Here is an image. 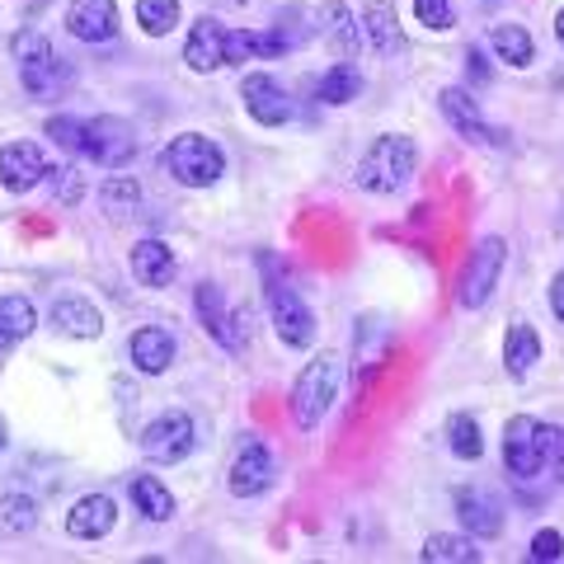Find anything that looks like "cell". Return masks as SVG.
Instances as JSON below:
<instances>
[{"label":"cell","instance_id":"25","mask_svg":"<svg viewBox=\"0 0 564 564\" xmlns=\"http://www.w3.org/2000/svg\"><path fill=\"white\" fill-rule=\"evenodd\" d=\"M288 43L278 39V29L254 33V29H226V66L236 62H259V57H282Z\"/></svg>","mask_w":564,"mask_h":564},{"label":"cell","instance_id":"40","mask_svg":"<svg viewBox=\"0 0 564 564\" xmlns=\"http://www.w3.org/2000/svg\"><path fill=\"white\" fill-rule=\"evenodd\" d=\"M551 466H555V480L564 485V433L555 437V452H551Z\"/></svg>","mask_w":564,"mask_h":564},{"label":"cell","instance_id":"32","mask_svg":"<svg viewBox=\"0 0 564 564\" xmlns=\"http://www.w3.org/2000/svg\"><path fill=\"white\" fill-rule=\"evenodd\" d=\"M447 447H452V456H462V462H480L485 456L480 423H475L470 414H452L447 419Z\"/></svg>","mask_w":564,"mask_h":564},{"label":"cell","instance_id":"4","mask_svg":"<svg viewBox=\"0 0 564 564\" xmlns=\"http://www.w3.org/2000/svg\"><path fill=\"white\" fill-rule=\"evenodd\" d=\"M414 165H419L414 137H404V132H386V137H377L372 147H367L362 165H358V184H362L367 193H395V188L410 184Z\"/></svg>","mask_w":564,"mask_h":564},{"label":"cell","instance_id":"27","mask_svg":"<svg viewBox=\"0 0 564 564\" xmlns=\"http://www.w3.org/2000/svg\"><path fill=\"white\" fill-rule=\"evenodd\" d=\"M423 560L429 564H480V545H475V536L433 532L429 541H423Z\"/></svg>","mask_w":564,"mask_h":564},{"label":"cell","instance_id":"42","mask_svg":"<svg viewBox=\"0 0 564 564\" xmlns=\"http://www.w3.org/2000/svg\"><path fill=\"white\" fill-rule=\"evenodd\" d=\"M555 39H560V43H564V10H560V14H555Z\"/></svg>","mask_w":564,"mask_h":564},{"label":"cell","instance_id":"12","mask_svg":"<svg viewBox=\"0 0 564 564\" xmlns=\"http://www.w3.org/2000/svg\"><path fill=\"white\" fill-rule=\"evenodd\" d=\"M47 180H52V161L39 141H10V147H0V184L10 193H33Z\"/></svg>","mask_w":564,"mask_h":564},{"label":"cell","instance_id":"15","mask_svg":"<svg viewBox=\"0 0 564 564\" xmlns=\"http://www.w3.org/2000/svg\"><path fill=\"white\" fill-rule=\"evenodd\" d=\"M437 104H443L447 122L470 141V147H489V141H503L499 132L489 128V118L480 113V99H470V90H462V85H447V90L437 95Z\"/></svg>","mask_w":564,"mask_h":564},{"label":"cell","instance_id":"41","mask_svg":"<svg viewBox=\"0 0 564 564\" xmlns=\"http://www.w3.org/2000/svg\"><path fill=\"white\" fill-rule=\"evenodd\" d=\"M10 447V429H6V419H0V452Z\"/></svg>","mask_w":564,"mask_h":564},{"label":"cell","instance_id":"13","mask_svg":"<svg viewBox=\"0 0 564 564\" xmlns=\"http://www.w3.org/2000/svg\"><path fill=\"white\" fill-rule=\"evenodd\" d=\"M452 503H456V518H462V527L470 536H499L503 532V503H499V494H489L485 485H462L452 494Z\"/></svg>","mask_w":564,"mask_h":564},{"label":"cell","instance_id":"36","mask_svg":"<svg viewBox=\"0 0 564 564\" xmlns=\"http://www.w3.org/2000/svg\"><path fill=\"white\" fill-rule=\"evenodd\" d=\"M414 14H419V24H429L433 33L452 29V0H414Z\"/></svg>","mask_w":564,"mask_h":564},{"label":"cell","instance_id":"30","mask_svg":"<svg viewBox=\"0 0 564 564\" xmlns=\"http://www.w3.org/2000/svg\"><path fill=\"white\" fill-rule=\"evenodd\" d=\"M33 527H39V499L6 494V499H0V536H24Z\"/></svg>","mask_w":564,"mask_h":564},{"label":"cell","instance_id":"35","mask_svg":"<svg viewBox=\"0 0 564 564\" xmlns=\"http://www.w3.org/2000/svg\"><path fill=\"white\" fill-rule=\"evenodd\" d=\"M47 137L57 141L62 151H70V155H85V122L80 118H47Z\"/></svg>","mask_w":564,"mask_h":564},{"label":"cell","instance_id":"23","mask_svg":"<svg viewBox=\"0 0 564 564\" xmlns=\"http://www.w3.org/2000/svg\"><path fill=\"white\" fill-rule=\"evenodd\" d=\"M128 352H132V367H137L141 377H161L165 367L174 362V334L161 329V325H147V329L132 334Z\"/></svg>","mask_w":564,"mask_h":564},{"label":"cell","instance_id":"14","mask_svg":"<svg viewBox=\"0 0 564 564\" xmlns=\"http://www.w3.org/2000/svg\"><path fill=\"white\" fill-rule=\"evenodd\" d=\"M226 485H231L236 499H259V494L273 485V452L254 443V437H245L231 470H226Z\"/></svg>","mask_w":564,"mask_h":564},{"label":"cell","instance_id":"31","mask_svg":"<svg viewBox=\"0 0 564 564\" xmlns=\"http://www.w3.org/2000/svg\"><path fill=\"white\" fill-rule=\"evenodd\" d=\"M0 329L10 334V344L14 339H29V334L39 329V311H33L29 296H20V292L0 296Z\"/></svg>","mask_w":564,"mask_h":564},{"label":"cell","instance_id":"26","mask_svg":"<svg viewBox=\"0 0 564 564\" xmlns=\"http://www.w3.org/2000/svg\"><path fill=\"white\" fill-rule=\"evenodd\" d=\"M489 47H494V57H499L503 66H532L536 62V43H532V33H527L522 24H499L489 33Z\"/></svg>","mask_w":564,"mask_h":564},{"label":"cell","instance_id":"28","mask_svg":"<svg viewBox=\"0 0 564 564\" xmlns=\"http://www.w3.org/2000/svg\"><path fill=\"white\" fill-rule=\"evenodd\" d=\"M358 95H362V70L352 62H334L321 76V99L334 104V109H339V104H352Z\"/></svg>","mask_w":564,"mask_h":564},{"label":"cell","instance_id":"34","mask_svg":"<svg viewBox=\"0 0 564 564\" xmlns=\"http://www.w3.org/2000/svg\"><path fill=\"white\" fill-rule=\"evenodd\" d=\"M137 24L151 33V39H165V33L180 24V0H137Z\"/></svg>","mask_w":564,"mask_h":564},{"label":"cell","instance_id":"21","mask_svg":"<svg viewBox=\"0 0 564 564\" xmlns=\"http://www.w3.org/2000/svg\"><path fill=\"white\" fill-rule=\"evenodd\" d=\"M184 62L198 70V76H212V70L226 66V29L217 20H198L188 29V43H184Z\"/></svg>","mask_w":564,"mask_h":564},{"label":"cell","instance_id":"6","mask_svg":"<svg viewBox=\"0 0 564 564\" xmlns=\"http://www.w3.org/2000/svg\"><path fill=\"white\" fill-rule=\"evenodd\" d=\"M503 263H508L503 236H485L466 259V273H462V282H456V302H462L466 311L489 306V296H494V288H499V278H503Z\"/></svg>","mask_w":564,"mask_h":564},{"label":"cell","instance_id":"43","mask_svg":"<svg viewBox=\"0 0 564 564\" xmlns=\"http://www.w3.org/2000/svg\"><path fill=\"white\" fill-rule=\"evenodd\" d=\"M6 348H10V334H6V329H0V352H6Z\"/></svg>","mask_w":564,"mask_h":564},{"label":"cell","instance_id":"19","mask_svg":"<svg viewBox=\"0 0 564 564\" xmlns=\"http://www.w3.org/2000/svg\"><path fill=\"white\" fill-rule=\"evenodd\" d=\"M128 263H132V278L141 282V288H170L174 273H180V263H174V250H170L165 240H155V236L137 240Z\"/></svg>","mask_w":564,"mask_h":564},{"label":"cell","instance_id":"22","mask_svg":"<svg viewBox=\"0 0 564 564\" xmlns=\"http://www.w3.org/2000/svg\"><path fill=\"white\" fill-rule=\"evenodd\" d=\"M52 329L66 334V339H99L104 315L90 296H62V302L52 306Z\"/></svg>","mask_w":564,"mask_h":564},{"label":"cell","instance_id":"9","mask_svg":"<svg viewBox=\"0 0 564 564\" xmlns=\"http://www.w3.org/2000/svg\"><path fill=\"white\" fill-rule=\"evenodd\" d=\"M269 321L278 329V339L288 348H311L315 344V311L302 302V292H292L288 282H269Z\"/></svg>","mask_w":564,"mask_h":564},{"label":"cell","instance_id":"18","mask_svg":"<svg viewBox=\"0 0 564 564\" xmlns=\"http://www.w3.org/2000/svg\"><path fill=\"white\" fill-rule=\"evenodd\" d=\"M315 33L325 39V47L334 52V62H352L358 57V24H352V10L344 0H325L321 10H315Z\"/></svg>","mask_w":564,"mask_h":564},{"label":"cell","instance_id":"16","mask_svg":"<svg viewBox=\"0 0 564 564\" xmlns=\"http://www.w3.org/2000/svg\"><path fill=\"white\" fill-rule=\"evenodd\" d=\"M66 33L80 43H109L118 33V6L113 0H70Z\"/></svg>","mask_w":564,"mask_h":564},{"label":"cell","instance_id":"29","mask_svg":"<svg viewBox=\"0 0 564 564\" xmlns=\"http://www.w3.org/2000/svg\"><path fill=\"white\" fill-rule=\"evenodd\" d=\"M132 503L151 522H170L174 518V494L161 480H155V475H137V480H132Z\"/></svg>","mask_w":564,"mask_h":564},{"label":"cell","instance_id":"7","mask_svg":"<svg viewBox=\"0 0 564 564\" xmlns=\"http://www.w3.org/2000/svg\"><path fill=\"white\" fill-rule=\"evenodd\" d=\"M193 447H198V429H193V419L184 410H165V414H155L147 429H141V452H147L155 466L184 462Z\"/></svg>","mask_w":564,"mask_h":564},{"label":"cell","instance_id":"20","mask_svg":"<svg viewBox=\"0 0 564 564\" xmlns=\"http://www.w3.org/2000/svg\"><path fill=\"white\" fill-rule=\"evenodd\" d=\"M541 362V334L532 321H513L503 334V372L513 381H527Z\"/></svg>","mask_w":564,"mask_h":564},{"label":"cell","instance_id":"2","mask_svg":"<svg viewBox=\"0 0 564 564\" xmlns=\"http://www.w3.org/2000/svg\"><path fill=\"white\" fill-rule=\"evenodd\" d=\"M339 386H344V358L339 352H315L292 386V419L302 423V429H315V423L334 410Z\"/></svg>","mask_w":564,"mask_h":564},{"label":"cell","instance_id":"5","mask_svg":"<svg viewBox=\"0 0 564 564\" xmlns=\"http://www.w3.org/2000/svg\"><path fill=\"white\" fill-rule=\"evenodd\" d=\"M165 170L188 188H207V184H217L226 174V155H221V147L212 137L184 132V137H174L165 147Z\"/></svg>","mask_w":564,"mask_h":564},{"label":"cell","instance_id":"8","mask_svg":"<svg viewBox=\"0 0 564 564\" xmlns=\"http://www.w3.org/2000/svg\"><path fill=\"white\" fill-rule=\"evenodd\" d=\"M193 306H198L203 329L226 352H245V344H250V334H245V311H236L231 302H226V292L217 288V282H198V292H193Z\"/></svg>","mask_w":564,"mask_h":564},{"label":"cell","instance_id":"10","mask_svg":"<svg viewBox=\"0 0 564 564\" xmlns=\"http://www.w3.org/2000/svg\"><path fill=\"white\" fill-rule=\"evenodd\" d=\"M240 99H245V113H250L259 128H282V122L296 118V104L282 85L269 76V70H254V76L240 80Z\"/></svg>","mask_w":564,"mask_h":564},{"label":"cell","instance_id":"11","mask_svg":"<svg viewBox=\"0 0 564 564\" xmlns=\"http://www.w3.org/2000/svg\"><path fill=\"white\" fill-rule=\"evenodd\" d=\"M85 155L99 165H109V170H122L137 155V132H132V122H122V118H90L85 122Z\"/></svg>","mask_w":564,"mask_h":564},{"label":"cell","instance_id":"1","mask_svg":"<svg viewBox=\"0 0 564 564\" xmlns=\"http://www.w3.org/2000/svg\"><path fill=\"white\" fill-rule=\"evenodd\" d=\"M10 57H14V66H20V80H24L29 95H57L70 85V76H76V66H70L62 52L47 43V33H39V29L14 33Z\"/></svg>","mask_w":564,"mask_h":564},{"label":"cell","instance_id":"38","mask_svg":"<svg viewBox=\"0 0 564 564\" xmlns=\"http://www.w3.org/2000/svg\"><path fill=\"white\" fill-rule=\"evenodd\" d=\"M52 180H57V198H62V203H80L85 184H80L76 170H52Z\"/></svg>","mask_w":564,"mask_h":564},{"label":"cell","instance_id":"3","mask_svg":"<svg viewBox=\"0 0 564 564\" xmlns=\"http://www.w3.org/2000/svg\"><path fill=\"white\" fill-rule=\"evenodd\" d=\"M555 437H560V429H551V423H541L532 414H513L503 423V466H508V475L536 480V475L545 470V462H551V452H555Z\"/></svg>","mask_w":564,"mask_h":564},{"label":"cell","instance_id":"37","mask_svg":"<svg viewBox=\"0 0 564 564\" xmlns=\"http://www.w3.org/2000/svg\"><path fill=\"white\" fill-rule=\"evenodd\" d=\"M532 560H541V564L564 560V536L555 532V527H541V532L532 536Z\"/></svg>","mask_w":564,"mask_h":564},{"label":"cell","instance_id":"39","mask_svg":"<svg viewBox=\"0 0 564 564\" xmlns=\"http://www.w3.org/2000/svg\"><path fill=\"white\" fill-rule=\"evenodd\" d=\"M551 311H555V321L564 325V269L551 278Z\"/></svg>","mask_w":564,"mask_h":564},{"label":"cell","instance_id":"24","mask_svg":"<svg viewBox=\"0 0 564 564\" xmlns=\"http://www.w3.org/2000/svg\"><path fill=\"white\" fill-rule=\"evenodd\" d=\"M362 39L372 43L377 57H395V52H404V29L395 24V10L391 0H372L362 14Z\"/></svg>","mask_w":564,"mask_h":564},{"label":"cell","instance_id":"33","mask_svg":"<svg viewBox=\"0 0 564 564\" xmlns=\"http://www.w3.org/2000/svg\"><path fill=\"white\" fill-rule=\"evenodd\" d=\"M99 203L109 217H132L141 207V188H137V180H128V174H113V180L99 188Z\"/></svg>","mask_w":564,"mask_h":564},{"label":"cell","instance_id":"17","mask_svg":"<svg viewBox=\"0 0 564 564\" xmlns=\"http://www.w3.org/2000/svg\"><path fill=\"white\" fill-rule=\"evenodd\" d=\"M113 522H118V503L109 499V494H85V499L70 503L66 532L76 541H104L113 532Z\"/></svg>","mask_w":564,"mask_h":564}]
</instances>
